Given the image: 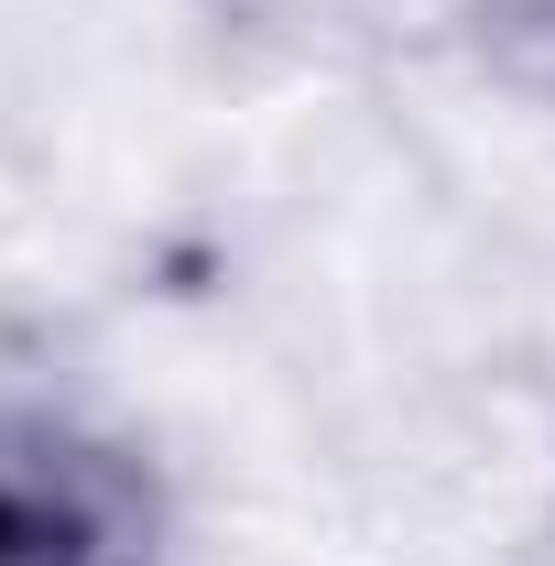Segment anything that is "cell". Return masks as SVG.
<instances>
[{"mask_svg":"<svg viewBox=\"0 0 555 566\" xmlns=\"http://www.w3.org/2000/svg\"><path fill=\"white\" fill-rule=\"evenodd\" d=\"M164 491L121 436L0 403V566H153Z\"/></svg>","mask_w":555,"mask_h":566,"instance_id":"6da1fadb","label":"cell"},{"mask_svg":"<svg viewBox=\"0 0 555 566\" xmlns=\"http://www.w3.org/2000/svg\"><path fill=\"white\" fill-rule=\"evenodd\" d=\"M480 22H490V44H501V66L555 98V0H480Z\"/></svg>","mask_w":555,"mask_h":566,"instance_id":"7a4b0ae2","label":"cell"}]
</instances>
